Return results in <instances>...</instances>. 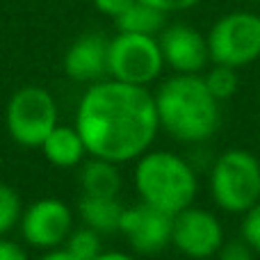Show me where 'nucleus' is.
Listing matches in <instances>:
<instances>
[{
	"label": "nucleus",
	"instance_id": "nucleus-1",
	"mask_svg": "<svg viewBox=\"0 0 260 260\" xmlns=\"http://www.w3.org/2000/svg\"><path fill=\"white\" fill-rule=\"evenodd\" d=\"M76 130L89 155L114 165L133 162L151 151L160 130L155 99L148 87L105 78L82 94L76 110Z\"/></svg>",
	"mask_w": 260,
	"mask_h": 260
},
{
	"label": "nucleus",
	"instance_id": "nucleus-2",
	"mask_svg": "<svg viewBox=\"0 0 260 260\" xmlns=\"http://www.w3.org/2000/svg\"><path fill=\"white\" fill-rule=\"evenodd\" d=\"M160 130L183 144L208 142L221 126L219 101L201 76L174 73L153 94Z\"/></svg>",
	"mask_w": 260,
	"mask_h": 260
},
{
	"label": "nucleus",
	"instance_id": "nucleus-3",
	"mask_svg": "<svg viewBox=\"0 0 260 260\" xmlns=\"http://www.w3.org/2000/svg\"><path fill=\"white\" fill-rule=\"evenodd\" d=\"M135 162V187L139 201L171 217L194 206L199 178L183 155L171 151H146Z\"/></svg>",
	"mask_w": 260,
	"mask_h": 260
},
{
	"label": "nucleus",
	"instance_id": "nucleus-4",
	"mask_svg": "<svg viewBox=\"0 0 260 260\" xmlns=\"http://www.w3.org/2000/svg\"><path fill=\"white\" fill-rule=\"evenodd\" d=\"M210 197L217 208L242 215L260 201V160L247 148H229L210 169Z\"/></svg>",
	"mask_w": 260,
	"mask_h": 260
},
{
	"label": "nucleus",
	"instance_id": "nucleus-5",
	"mask_svg": "<svg viewBox=\"0 0 260 260\" xmlns=\"http://www.w3.org/2000/svg\"><path fill=\"white\" fill-rule=\"evenodd\" d=\"M9 137L25 148H39L50 130L57 126V103L48 89L25 85L12 94L5 110Z\"/></svg>",
	"mask_w": 260,
	"mask_h": 260
},
{
	"label": "nucleus",
	"instance_id": "nucleus-6",
	"mask_svg": "<svg viewBox=\"0 0 260 260\" xmlns=\"http://www.w3.org/2000/svg\"><path fill=\"white\" fill-rule=\"evenodd\" d=\"M212 64L242 69L260 57V16L253 12H229L206 35Z\"/></svg>",
	"mask_w": 260,
	"mask_h": 260
},
{
	"label": "nucleus",
	"instance_id": "nucleus-7",
	"mask_svg": "<svg viewBox=\"0 0 260 260\" xmlns=\"http://www.w3.org/2000/svg\"><path fill=\"white\" fill-rule=\"evenodd\" d=\"M165 69L157 37L117 32L108 44V78L148 87Z\"/></svg>",
	"mask_w": 260,
	"mask_h": 260
},
{
	"label": "nucleus",
	"instance_id": "nucleus-8",
	"mask_svg": "<svg viewBox=\"0 0 260 260\" xmlns=\"http://www.w3.org/2000/svg\"><path fill=\"white\" fill-rule=\"evenodd\" d=\"M18 229H21L25 244L39 249V251L64 247L67 238L76 229L73 226V210L62 199H37L30 206L23 208Z\"/></svg>",
	"mask_w": 260,
	"mask_h": 260
},
{
	"label": "nucleus",
	"instance_id": "nucleus-9",
	"mask_svg": "<svg viewBox=\"0 0 260 260\" xmlns=\"http://www.w3.org/2000/svg\"><path fill=\"white\" fill-rule=\"evenodd\" d=\"M224 229L210 210L189 206L171 217V247L192 260L215 258L224 244Z\"/></svg>",
	"mask_w": 260,
	"mask_h": 260
},
{
	"label": "nucleus",
	"instance_id": "nucleus-10",
	"mask_svg": "<svg viewBox=\"0 0 260 260\" xmlns=\"http://www.w3.org/2000/svg\"><path fill=\"white\" fill-rule=\"evenodd\" d=\"M157 44L165 67L174 73L201 76V71L210 64L206 35L189 23H167L165 30L157 35Z\"/></svg>",
	"mask_w": 260,
	"mask_h": 260
},
{
	"label": "nucleus",
	"instance_id": "nucleus-11",
	"mask_svg": "<svg viewBox=\"0 0 260 260\" xmlns=\"http://www.w3.org/2000/svg\"><path fill=\"white\" fill-rule=\"evenodd\" d=\"M119 233L128 240L135 253L153 256L171 244V215L139 201L126 206L119 224Z\"/></svg>",
	"mask_w": 260,
	"mask_h": 260
},
{
	"label": "nucleus",
	"instance_id": "nucleus-12",
	"mask_svg": "<svg viewBox=\"0 0 260 260\" xmlns=\"http://www.w3.org/2000/svg\"><path fill=\"white\" fill-rule=\"evenodd\" d=\"M108 44L101 32L80 35L64 53V73L73 82L94 85L108 78Z\"/></svg>",
	"mask_w": 260,
	"mask_h": 260
},
{
	"label": "nucleus",
	"instance_id": "nucleus-13",
	"mask_svg": "<svg viewBox=\"0 0 260 260\" xmlns=\"http://www.w3.org/2000/svg\"><path fill=\"white\" fill-rule=\"evenodd\" d=\"M39 148L44 151L46 160L53 167H59V169L80 167L85 162V157L89 155L76 126H59V123L50 130V135L44 139V144Z\"/></svg>",
	"mask_w": 260,
	"mask_h": 260
},
{
	"label": "nucleus",
	"instance_id": "nucleus-14",
	"mask_svg": "<svg viewBox=\"0 0 260 260\" xmlns=\"http://www.w3.org/2000/svg\"><path fill=\"white\" fill-rule=\"evenodd\" d=\"M123 210H126V206L119 201V197H89V194H82L80 201H78V217H80L82 226H89L101 235L119 233Z\"/></svg>",
	"mask_w": 260,
	"mask_h": 260
},
{
	"label": "nucleus",
	"instance_id": "nucleus-15",
	"mask_svg": "<svg viewBox=\"0 0 260 260\" xmlns=\"http://www.w3.org/2000/svg\"><path fill=\"white\" fill-rule=\"evenodd\" d=\"M121 171L119 165L103 157H94L80 165V187L89 197H119L121 192Z\"/></svg>",
	"mask_w": 260,
	"mask_h": 260
},
{
	"label": "nucleus",
	"instance_id": "nucleus-16",
	"mask_svg": "<svg viewBox=\"0 0 260 260\" xmlns=\"http://www.w3.org/2000/svg\"><path fill=\"white\" fill-rule=\"evenodd\" d=\"M117 32H133V35H148L157 37L167 25V14L151 5L135 0L123 14L114 18Z\"/></svg>",
	"mask_w": 260,
	"mask_h": 260
},
{
	"label": "nucleus",
	"instance_id": "nucleus-17",
	"mask_svg": "<svg viewBox=\"0 0 260 260\" xmlns=\"http://www.w3.org/2000/svg\"><path fill=\"white\" fill-rule=\"evenodd\" d=\"M203 82H206L208 91L215 96L219 103L233 99L240 89V76L238 69L233 67H224V64H212L206 73H203Z\"/></svg>",
	"mask_w": 260,
	"mask_h": 260
},
{
	"label": "nucleus",
	"instance_id": "nucleus-18",
	"mask_svg": "<svg viewBox=\"0 0 260 260\" xmlns=\"http://www.w3.org/2000/svg\"><path fill=\"white\" fill-rule=\"evenodd\" d=\"M23 199L12 185L0 183V238H7L18 224L23 215Z\"/></svg>",
	"mask_w": 260,
	"mask_h": 260
},
{
	"label": "nucleus",
	"instance_id": "nucleus-19",
	"mask_svg": "<svg viewBox=\"0 0 260 260\" xmlns=\"http://www.w3.org/2000/svg\"><path fill=\"white\" fill-rule=\"evenodd\" d=\"M64 247L80 260H94L103 251V244H101V233H96L89 226H80V229H73L71 235L67 238Z\"/></svg>",
	"mask_w": 260,
	"mask_h": 260
},
{
	"label": "nucleus",
	"instance_id": "nucleus-20",
	"mask_svg": "<svg viewBox=\"0 0 260 260\" xmlns=\"http://www.w3.org/2000/svg\"><path fill=\"white\" fill-rule=\"evenodd\" d=\"M240 238H242L256 253H260V201L253 203L247 212H242Z\"/></svg>",
	"mask_w": 260,
	"mask_h": 260
},
{
	"label": "nucleus",
	"instance_id": "nucleus-21",
	"mask_svg": "<svg viewBox=\"0 0 260 260\" xmlns=\"http://www.w3.org/2000/svg\"><path fill=\"white\" fill-rule=\"evenodd\" d=\"M215 260H256V251H253L242 238L229 240V242L221 244L219 251L215 253Z\"/></svg>",
	"mask_w": 260,
	"mask_h": 260
},
{
	"label": "nucleus",
	"instance_id": "nucleus-22",
	"mask_svg": "<svg viewBox=\"0 0 260 260\" xmlns=\"http://www.w3.org/2000/svg\"><path fill=\"white\" fill-rule=\"evenodd\" d=\"M142 3L151 5V7L160 9L165 14H176V12H187V9L197 7L201 0H142Z\"/></svg>",
	"mask_w": 260,
	"mask_h": 260
},
{
	"label": "nucleus",
	"instance_id": "nucleus-23",
	"mask_svg": "<svg viewBox=\"0 0 260 260\" xmlns=\"http://www.w3.org/2000/svg\"><path fill=\"white\" fill-rule=\"evenodd\" d=\"M91 3H94V7L99 9L103 16H110L114 21L119 14L126 12L130 5L135 3V0H91Z\"/></svg>",
	"mask_w": 260,
	"mask_h": 260
},
{
	"label": "nucleus",
	"instance_id": "nucleus-24",
	"mask_svg": "<svg viewBox=\"0 0 260 260\" xmlns=\"http://www.w3.org/2000/svg\"><path fill=\"white\" fill-rule=\"evenodd\" d=\"M0 260H30V258H27L25 249L18 242L0 238Z\"/></svg>",
	"mask_w": 260,
	"mask_h": 260
},
{
	"label": "nucleus",
	"instance_id": "nucleus-25",
	"mask_svg": "<svg viewBox=\"0 0 260 260\" xmlns=\"http://www.w3.org/2000/svg\"><path fill=\"white\" fill-rule=\"evenodd\" d=\"M37 260H80V258L73 256L67 247H57V249H48V251H44Z\"/></svg>",
	"mask_w": 260,
	"mask_h": 260
},
{
	"label": "nucleus",
	"instance_id": "nucleus-26",
	"mask_svg": "<svg viewBox=\"0 0 260 260\" xmlns=\"http://www.w3.org/2000/svg\"><path fill=\"white\" fill-rule=\"evenodd\" d=\"M94 260H135V256L126 251H101Z\"/></svg>",
	"mask_w": 260,
	"mask_h": 260
}]
</instances>
